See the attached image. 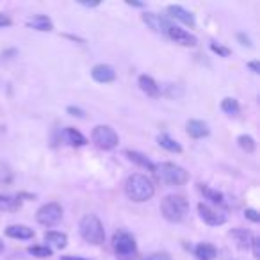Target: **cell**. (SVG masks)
I'll use <instances>...</instances> for the list:
<instances>
[{
	"mask_svg": "<svg viewBox=\"0 0 260 260\" xmlns=\"http://www.w3.org/2000/svg\"><path fill=\"white\" fill-rule=\"evenodd\" d=\"M125 194L136 203H145L153 198L155 185L146 175L134 173L125 180Z\"/></svg>",
	"mask_w": 260,
	"mask_h": 260,
	"instance_id": "obj_1",
	"label": "cell"
},
{
	"mask_svg": "<svg viewBox=\"0 0 260 260\" xmlns=\"http://www.w3.org/2000/svg\"><path fill=\"white\" fill-rule=\"evenodd\" d=\"M160 212L170 223H182L189 214V202L180 194H168L160 202Z\"/></svg>",
	"mask_w": 260,
	"mask_h": 260,
	"instance_id": "obj_2",
	"label": "cell"
},
{
	"mask_svg": "<svg viewBox=\"0 0 260 260\" xmlns=\"http://www.w3.org/2000/svg\"><path fill=\"white\" fill-rule=\"evenodd\" d=\"M153 175L157 180H160L166 185H184L189 182V173L182 166L175 162H160L155 164L153 168Z\"/></svg>",
	"mask_w": 260,
	"mask_h": 260,
	"instance_id": "obj_3",
	"label": "cell"
},
{
	"mask_svg": "<svg viewBox=\"0 0 260 260\" xmlns=\"http://www.w3.org/2000/svg\"><path fill=\"white\" fill-rule=\"evenodd\" d=\"M79 232H80V237H82L84 241L89 242V244H94V246L102 244L105 239L104 224H102L100 217L94 216V214H86V216L80 219Z\"/></svg>",
	"mask_w": 260,
	"mask_h": 260,
	"instance_id": "obj_4",
	"label": "cell"
},
{
	"mask_svg": "<svg viewBox=\"0 0 260 260\" xmlns=\"http://www.w3.org/2000/svg\"><path fill=\"white\" fill-rule=\"evenodd\" d=\"M91 141L100 150H114L119 143L116 130L109 125H96L91 132Z\"/></svg>",
	"mask_w": 260,
	"mask_h": 260,
	"instance_id": "obj_5",
	"label": "cell"
},
{
	"mask_svg": "<svg viewBox=\"0 0 260 260\" xmlns=\"http://www.w3.org/2000/svg\"><path fill=\"white\" fill-rule=\"evenodd\" d=\"M62 219V207L55 202L45 203L38 209L36 221L43 226H55Z\"/></svg>",
	"mask_w": 260,
	"mask_h": 260,
	"instance_id": "obj_6",
	"label": "cell"
},
{
	"mask_svg": "<svg viewBox=\"0 0 260 260\" xmlns=\"http://www.w3.org/2000/svg\"><path fill=\"white\" fill-rule=\"evenodd\" d=\"M112 248H114V251L118 255L128 256L138 251V242H136L134 235L121 230V232H116L114 237H112Z\"/></svg>",
	"mask_w": 260,
	"mask_h": 260,
	"instance_id": "obj_7",
	"label": "cell"
},
{
	"mask_svg": "<svg viewBox=\"0 0 260 260\" xmlns=\"http://www.w3.org/2000/svg\"><path fill=\"white\" fill-rule=\"evenodd\" d=\"M198 214L203 223L209 224V226H221V224L226 223V214L207 205V203H198Z\"/></svg>",
	"mask_w": 260,
	"mask_h": 260,
	"instance_id": "obj_8",
	"label": "cell"
},
{
	"mask_svg": "<svg viewBox=\"0 0 260 260\" xmlns=\"http://www.w3.org/2000/svg\"><path fill=\"white\" fill-rule=\"evenodd\" d=\"M166 36L170 38L171 41H175V43L182 45V47H196V45H198V38H196L194 34L187 32L185 29L177 27V25H171L170 29H168Z\"/></svg>",
	"mask_w": 260,
	"mask_h": 260,
	"instance_id": "obj_9",
	"label": "cell"
},
{
	"mask_svg": "<svg viewBox=\"0 0 260 260\" xmlns=\"http://www.w3.org/2000/svg\"><path fill=\"white\" fill-rule=\"evenodd\" d=\"M143 22L146 23V25L150 27V29L153 30V32L157 34H164L166 36L168 34V29H170L173 23L168 22V18H164V16L157 15V13H143Z\"/></svg>",
	"mask_w": 260,
	"mask_h": 260,
	"instance_id": "obj_10",
	"label": "cell"
},
{
	"mask_svg": "<svg viewBox=\"0 0 260 260\" xmlns=\"http://www.w3.org/2000/svg\"><path fill=\"white\" fill-rule=\"evenodd\" d=\"M91 77L100 84H109L116 80V72L111 64H96L91 70Z\"/></svg>",
	"mask_w": 260,
	"mask_h": 260,
	"instance_id": "obj_11",
	"label": "cell"
},
{
	"mask_svg": "<svg viewBox=\"0 0 260 260\" xmlns=\"http://www.w3.org/2000/svg\"><path fill=\"white\" fill-rule=\"evenodd\" d=\"M168 15L171 16V18L178 20V22L185 23V25H189L192 29V27H196V20H194V15H192L191 11H187L185 8H182V6H168Z\"/></svg>",
	"mask_w": 260,
	"mask_h": 260,
	"instance_id": "obj_12",
	"label": "cell"
},
{
	"mask_svg": "<svg viewBox=\"0 0 260 260\" xmlns=\"http://www.w3.org/2000/svg\"><path fill=\"white\" fill-rule=\"evenodd\" d=\"M185 130H187V134L192 139H202L210 134L209 125L205 121H202V119H189L187 125H185Z\"/></svg>",
	"mask_w": 260,
	"mask_h": 260,
	"instance_id": "obj_13",
	"label": "cell"
},
{
	"mask_svg": "<svg viewBox=\"0 0 260 260\" xmlns=\"http://www.w3.org/2000/svg\"><path fill=\"white\" fill-rule=\"evenodd\" d=\"M27 27L34 30H40V32H52L54 30V23L48 16L45 15H34L30 18H27Z\"/></svg>",
	"mask_w": 260,
	"mask_h": 260,
	"instance_id": "obj_14",
	"label": "cell"
},
{
	"mask_svg": "<svg viewBox=\"0 0 260 260\" xmlns=\"http://www.w3.org/2000/svg\"><path fill=\"white\" fill-rule=\"evenodd\" d=\"M61 139L64 143H68L70 146H77V148H79V146L87 145V139L80 134L79 130L72 128V126H66V128L61 130Z\"/></svg>",
	"mask_w": 260,
	"mask_h": 260,
	"instance_id": "obj_15",
	"label": "cell"
},
{
	"mask_svg": "<svg viewBox=\"0 0 260 260\" xmlns=\"http://www.w3.org/2000/svg\"><path fill=\"white\" fill-rule=\"evenodd\" d=\"M230 237L234 239L235 244H237L241 249H248L249 246H251L255 235H253L249 230H246V228H234V230L230 232Z\"/></svg>",
	"mask_w": 260,
	"mask_h": 260,
	"instance_id": "obj_16",
	"label": "cell"
},
{
	"mask_svg": "<svg viewBox=\"0 0 260 260\" xmlns=\"http://www.w3.org/2000/svg\"><path fill=\"white\" fill-rule=\"evenodd\" d=\"M6 235L11 239H20V241H29L34 237V230L25 224H9L6 228Z\"/></svg>",
	"mask_w": 260,
	"mask_h": 260,
	"instance_id": "obj_17",
	"label": "cell"
},
{
	"mask_svg": "<svg viewBox=\"0 0 260 260\" xmlns=\"http://www.w3.org/2000/svg\"><path fill=\"white\" fill-rule=\"evenodd\" d=\"M138 84H139V89L146 94V96H152V98H157L160 94V87L155 80L152 79L150 75H141L138 79Z\"/></svg>",
	"mask_w": 260,
	"mask_h": 260,
	"instance_id": "obj_18",
	"label": "cell"
},
{
	"mask_svg": "<svg viewBox=\"0 0 260 260\" xmlns=\"http://www.w3.org/2000/svg\"><path fill=\"white\" fill-rule=\"evenodd\" d=\"M194 256L198 260H216L217 249H216V246L210 244V242H200L194 248Z\"/></svg>",
	"mask_w": 260,
	"mask_h": 260,
	"instance_id": "obj_19",
	"label": "cell"
},
{
	"mask_svg": "<svg viewBox=\"0 0 260 260\" xmlns=\"http://www.w3.org/2000/svg\"><path fill=\"white\" fill-rule=\"evenodd\" d=\"M45 242L57 249H64L66 246H68V235L62 234V232H54V230L47 232V234H45Z\"/></svg>",
	"mask_w": 260,
	"mask_h": 260,
	"instance_id": "obj_20",
	"label": "cell"
},
{
	"mask_svg": "<svg viewBox=\"0 0 260 260\" xmlns=\"http://www.w3.org/2000/svg\"><path fill=\"white\" fill-rule=\"evenodd\" d=\"M198 191L202 192L203 196H205V200L212 202L214 205H223V203H224L223 192H219V191H216V189L209 187L207 184H198Z\"/></svg>",
	"mask_w": 260,
	"mask_h": 260,
	"instance_id": "obj_21",
	"label": "cell"
},
{
	"mask_svg": "<svg viewBox=\"0 0 260 260\" xmlns=\"http://www.w3.org/2000/svg\"><path fill=\"white\" fill-rule=\"evenodd\" d=\"M125 155L128 157L134 164H138V166L145 168V170H148V171H153V168H155V164H153L148 157L143 155V153H139V152H136V150H126Z\"/></svg>",
	"mask_w": 260,
	"mask_h": 260,
	"instance_id": "obj_22",
	"label": "cell"
},
{
	"mask_svg": "<svg viewBox=\"0 0 260 260\" xmlns=\"http://www.w3.org/2000/svg\"><path fill=\"white\" fill-rule=\"evenodd\" d=\"M22 207V200L18 196H9V194H0V210L4 212H15Z\"/></svg>",
	"mask_w": 260,
	"mask_h": 260,
	"instance_id": "obj_23",
	"label": "cell"
},
{
	"mask_svg": "<svg viewBox=\"0 0 260 260\" xmlns=\"http://www.w3.org/2000/svg\"><path fill=\"white\" fill-rule=\"evenodd\" d=\"M157 143H159L160 148L168 150V152H173V153H180L182 152L180 143H177L173 138H170L168 134H160L159 138H157Z\"/></svg>",
	"mask_w": 260,
	"mask_h": 260,
	"instance_id": "obj_24",
	"label": "cell"
},
{
	"mask_svg": "<svg viewBox=\"0 0 260 260\" xmlns=\"http://www.w3.org/2000/svg\"><path fill=\"white\" fill-rule=\"evenodd\" d=\"M221 111L226 116H237L241 112V105H239V102L235 98H224L221 102Z\"/></svg>",
	"mask_w": 260,
	"mask_h": 260,
	"instance_id": "obj_25",
	"label": "cell"
},
{
	"mask_svg": "<svg viewBox=\"0 0 260 260\" xmlns=\"http://www.w3.org/2000/svg\"><path fill=\"white\" fill-rule=\"evenodd\" d=\"M160 93H162L164 96L171 98V100H180V98L184 96V89H182L180 86H177V84H166Z\"/></svg>",
	"mask_w": 260,
	"mask_h": 260,
	"instance_id": "obj_26",
	"label": "cell"
},
{
	"mask_svg": "<svg viewBox=\"0 0 260 260\" xmlns=\"http://www.w3.org/2000/svg\"><path fill=\"white\" fill-rule=\"evenodd\" d=\"M237 143H239V146H241V148L244 150L246 153H253V152H255V148H256L255 139H253L251 136H248V134L239 136V138H237Z\"/></svg>",
	"mask_w": 260,
	"mask_h": 260,
	"instance_id": "obj_27",
	"label": "cell"
},
{
	"mask_svg": "<svg viewBox=\"0 0 260 260\" xmlns=\"http://www.w3.org/2000/svg\"><path fill=\"white\" fill-rule=\"evenodd\" d=\"M27 251L32 256H38V258H48V256H52V248H48V246H30Z\"/></svg>",
	"mask_w": 260,
	"mask_h": 260,
	"instance_id": "obj_28",
	"label": "cell"
},
{
	"mask_svg": "<svg viewBox=\"0 0 260 260\" xmlns=\"http://www.w3.org/2000/svg\"><path fill=\"white\" fill-rule=\"evenodd\" d=\"M244 217L251 221V223H258L260 221V214H258V210H255V209H246Z\"/></svg>",
	"mask_w": 260,
	"mask_h": 260,
	"instance_id": "obj_29",
	"label": "cell"
},
{
	"mask_svg": "<svg viewBox=\"0 0 260 260\" xmlns=\"http://www.w3.org/2000/svg\"><path fill=\"white\" fill-rule=\"evenodd\" d=\"M210 48H212V52H216L217 55H221V57H228V55H230V50L224 48V47H221V45L210 43Z\"/></svg>",
	"mask_w": 260,
	"mask_h": 260,
	"instance_id": "obj_30",
	"label": "cell"
},
{
	"mask_svg": "<svg viewBox=\"0 0 260 260\" xmlns=\"http://www.w3.org/2000/svg\"><path fill=\"white\" fill-rule=\"evenodd\" d=\"M249 248H251V251H253V256H255V258H260V239L258 237L253 239Z\"/></svg>",
	"mask_w": 260,
	"mask_h": 260,
	"instance_id": "obj_31",
	"label": "cell"
},
{
	"mask_svg": "<svg viewBox=\"0 0 260 260\" xmlns=\"http://www.w3.org/2000/svg\"><path fill=\"white\" fill-rule=\"evenodd\" d=\"M146 260H171V256L168 253H152L146 256Z\"/></svg>",
	"mask_w": 260,
	"mask_h": 260,
	"instance_id": "obj_32",
	"label": "cell"
},
{
	"mask_svg": "<svg viewBox=\"0 0 260 260\" xmlns=\"http://www.w3.org/2000/svg\"><path fill=\"white\" fill-rule=\"evenodd\" d=\"M66 112H68V114H72V116H75V118H84V111H82V109L73 107V105H70V107L66 109Z\"/></svg>",
	"mask_w": 260,
	"mask_h": 260,
	"instance_id": "obj_33",
	"label": "cell"
},
{
	"mask_svg": "<svg viewBox=\"0 0 260 260\" xmlns=\"http://www.w3.org/2000/svg\"><path fill=\"white\" fill-rule=\"evenodd\" d=\"M13 23V20L9 18L6 13H0V29H4V27H9Z\"/></svg>",
	"mask_w": 260,
	"mask_h": 260,
	"instance_id": "obj_34",
	"label": "cell"
},
{
	"mask_svg": "<svg viewBox=\"0 0 260 260\" xmlns=\"http://www.w3.org/2000/svg\"><path fill=\"white\" fill-rule=\"evenodd\" d=\"M237 40L241 41V45H244V47H249V48L253 47V45H251V40H249L248 36H244V34H237Z\"/></svg>",
	"mask_w": 260,
	"mask_h": 260,
	"instance_id": "obj_35",
	"label": "cell"
},
{
	"mask_svg": "<svg viewBox=\"0 0 260 260\" xmlns=\"http://www.w3.org/2000/svg\"><path fill=\"white\" fill-rule=\"evenodd\" d=\"M248 68L251 70L253 73H260V64H258V61H251V62H248Z\"/></svg>",
	"mask_w": 260,
	"mask_h": 260,
	"instance_id": "obj_36",
	"label": "cell"
},
{
	"mask_svg": "<svg viewBox=\"0 0 260 260\" xmlns=\"http://www.w3.org/2000/svg\"><path fill=\"white\" fill-rule=\"evenodd\" d=\"M61 260H89V258H84V256H79V255H64V256H61Z\"/></svg>",
	"mask_w": 260,
	"mask_h": 260,
	"instance_id": "obj_37",
	"label": "cell"
},
{
	"mask_svg": "<svg viewBox=\"0 0 260 260\" xmlns=\"http://www.w3.org/2000/svg\"><path fill=\"white\" fill-rule=\"evenodd\" d=\"M126 6H132V8H145V4H141V2H132V0H128Z\"/></svg>",
	"mask_w": 260,
	"mask_h": 260,
	"instance_id": "obj_38",
	"label": "cell"
},
{
	"mask_svg": "<svg viewBox=\"0 0 260 260\" xmlns=\"http://www.w3.org/2000/svg\"><path fill=\"white\" fill-rule=\"evenodd\" d=\"M84 8H98V2H80Z\"/></svg>",
	"mask_w": 260,
	"mask_h": 260,
	"instance_id": "obj_39",
	"label": "cell"
},
{
	"mask_svg": "<svg viewBox=\"0 0 260 260\" xmlns=\"http://www.w3.org/2000/svg\"><path fill=\"white\" fill-rule=\"evenodd\" d=\"M2 251H4V242L0 241V253H2Z\"/></svg>",
	"mask_w": 260,
	"mask_h": 260,
	"instance_id": "obj_40",
	"label": "cell"
}]
</instances>
